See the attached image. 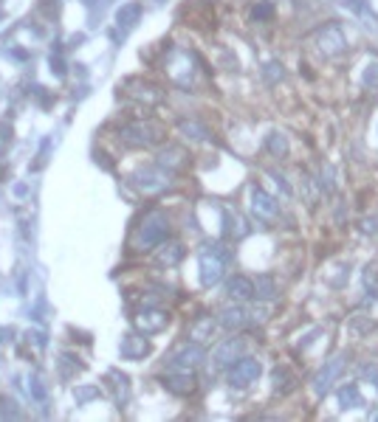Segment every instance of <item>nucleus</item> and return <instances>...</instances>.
<instances>
[{
  "mask_svg": "<svg viewBox=\"0 0 378 422\" xmlns=\"http://www.w3.org/2000/svg\"><path fill=\"white\" fill-rule=\"evenodd\" d=\"M187 164V153L181 146H167L164 153L158 155V166L161 169H167V172H172V169H181Z\"/></svg>",
  "mask_w": 378,
  "mask_h": 422,
  "instance_id": "15",
  "label": "nucleus"
},
{
  "mask_svg": "<svg viewBox=\"0 0 378 422\" xmlns=\"http://www.w3.org/2000/svg\"><path fill=\"white\" fill-rule=\"evenodd\" d=\"M28 395H32L34 400H45V386H43V380L34 375V377H28Z\"/></svg>",
  "mask_w": 378,
  "mask_h": 422,
  "instance_id": "26",
  "label": "nucleus"
},
{
  "mask_svg": "<svg viewBox=\"0 0 378 422\" xmlns=\"http://www.w3.org/2000/svg\"><path fill=\"white\" fill-rule=\"evenodd\" d=\"M169 234V220L164 211H147L141 220V225L136 228V236H133V248L136 251H150V248H158Z\"/></svg>",
  "mask_w": 378,
  "mask_h": 422,
  "instance_id": "1",
  "label": "nucleus"
},
{
  "mask_svg": "<svg viewBox=\"0 0 378 422\" xmlns=\"http://www.w3.org/2000/svg\"><path fill=\"white\" fill-rule=\"evenodd\" d=\"M240 355H243V341H240V338H229V341H223V344L215 349L212 360H215L218 369H223V366H231V364H235Z\"/></svg>",
  "mask_w": 378,
  "mask_h": 422,
  "instance_id": "11",
  "label": "nucleus"
},
{
  "mask_svg": "<svg viewBox=\"0 0 378 422\" xmlns=\"http://www.w3.org/2000/svg\"><path fill=\"white\" fill-rule=\"evenodd\" d=\"M260 372H263V366H260L257 357H240L229 372V386L231 388H246L260 377Z\"/></svg>",
  "mask_w": 378,
  "mask_h": 422,
  "instance_id": "5",
  "label": "nucleus"
},
{
  "mask_svg": "<svg viewBox=\"0 0 378 422\" xmlns=\"http://www.w3.org/2000/svg\"><path fill=\"white\" fill-rule=\"evenodd\" d=\"M229 298H235V301H249V298H254V282L251 279H246V276H235L229 282Z\"/></svg>",
  "mask_w": 378,
  "mask_h": 422,
  "instance_id": "16",
  "label": "nucleus"
},
{
  "mask_svg": "<svg viewBox=\"0 0 378 422\" xmlns=\"http://www.w3.org/2000/svg\"><path fill=\"white\" fill-rule=\"evenodd\" d=\"M249 318H246V310H240V307H223L220 310V315H218V324L223 326V329H240L243 324H246Z\"/></svg>",
  "mask_w": 378,
  "mask_h": 422,
  "instance_id": "17",
  "label": "nucleus"
},
{
  "mask_svg": "<svg viewBox=\"0 0 378 422\" xmlns=\"http://www.w3.org/2000/svg\"><path fill=\"white\" fill-rule=\"evenodd\" d=\"M254 296L257 298H274V282H271V276H260L257 279V285H254Z\"/></svg>",
  "mask_w": 378,
  "mask_h": 422,
  "instance_id": "23",
  "label": "nucleus"
},
{
  "mask_svg": "<svg viewBox=\"0 0 378 422\" xmlns=\"http://www.w3.org/2000/svg\"><path fill=\"white\" fill-rule=\"evenodd\" d=\"M282 76H285L282 65H277V63H269V65H266V79H269V82H280Z\"/></svg>",
  "mask_w": 378,
  "mask_h": 422,
  "instance_id": "28",
  "label": "nucleus"
},
{
  "mask_svg": "<svg viewBox=\"0 0 378 422\" xmlns=\"http://www.w3.org/2000/svg\"><path fill=\"white\" fill-rule=\"evenodd\" d=\"M161 251H158V262L161 265H167V267H172V265H178L181 262V256H184V245H178V243H172V245H158Z\"/></svg>",
  "mask_w": 378,
  "mask_h": 422,
  "instance_id": "20",
  "label": "nucleus"
},
{
  "mask_svg": "<svg viewBox=\"0 0 378 422\" xmlns=\"http://www.w3.org/2000/svg\"><path fill=\"white\" fill-rule=\"evenodd\" d=\"M251 208H254V214L263 217V220H274L280 214V203L271 195H266L263 189H254L251 192Z\"/></svg>",
  "mask_w": 378,
  "mask_h": 422,
  "instance_id": "12",
  "label": "nucleus"
},
{
  "mask_svg": "<svg viewBox=\"0 0 378 422\" xmlns=\"http://www.w3.org/2000/svg\"><path fill=\"white\" fill-rule=\"evenodd\" d=\"M164 138V127L156 122H136L122 130V141L130 146H153Z\"/></svg>",
  "mask_w": 378,
  "mask_h": 422,
  "instance_id": "2",
  "label": "nucleus"
},
{
  "mask_svg": "<svg viewBox=\"0 0 378 422\" xmlns=\"http://www.w3.org/2000/svg\"><path fill=\"white\" fill-rule=\"evenodd\" d=\"M181 133H187V138H195V141H207L209 138V130L198 124V122H181Z\"/></svg>",
  "mask_w": 378,
  "mask_h": 422,
  "instance_id": "22",
  "label": "nucleus"
},
{
  "mask_svg": "<svg viewBox=\"0 0 378 422\" xmlns=\"http://www.w3.org/2000/svg\"><path fill=\"white\" fill-rule=\"evenodd\" d=\"M96 395H99V388H79V391H76V400L85 403V400H91V397H96Z\"/></svg>",
  "mask_w": 378,
  "mask_h": 422,
  "instance_id": "30",
  "label": "nucleus"
},
{
  "mask_svg": "<svg viewBox=\"0 0 378 422\" xmlns=\"http://www.w3.org/2000/svg\"><path fill=\"white\" fill-rule=\"evenodd\" d=\"M203 357H207V352L200 349V344H187L169 357V366L172 369H195L203 364Z\"/></svg>",
  "mask_w": 378,
  "mask_h": 422,
  "instance_id": "9",
  "label": "nucleus"
},
{
  "mask_svg": "<svg viewBox=\"0 0 378 422\" xmlns=\"http://www.w3.org/2000/svg\"><path fill=\"white\" fill-rule=\"evenodd\" d=\"M164 386L172 391V395H181V397H187V395H192V391L198 388V380H195L192 369H176L172 375H167V377H164Z\"/></svg>",
  "mask_w": 378,
  "mask_h": 422,
  "instance_id": "10",
  "label": "nucleus"
},
{
  "mask_svg": "<svg viewBox=\"0 0 378 422\" xmlns=\"http://www.w3.org/2000/svg\"><path fill=\"white\" fill-rule=\"evenodd\" d=\"M138 20H141V6L138 3H125L119 12H116V25H119L122 34H127L130 28H136Z\"/></svg>",
  "mask_w": 378,
  "mask_h": 422,
  "instance_id": "14",
  "label": "nucleus"
},
{
  "mask_svg": "<svg viewBox=\"0 0 378 422\" xmlns=\"http://www.w3.org/2000/svg\"><path fill=\"white\" fill-rule=\"evenodd\" d=\"M3 408H0V417H12V419H20V411L14 408V403H0Z\"/></svg>",
  "mask_w": 378,
  "mask_h": 422,
  "instance_id": "29",
  "label": "nucleus"
},
{
  "mask_svg": "<svg viewBox=\"0 0 378 422\" xmlns=\"http://www.w3.org/2000/svg\"><path fill=\"white\" fill-rule=\"evenodd\" d=\"M133 324H136V329H138L141 335H156V333H161V329L169 324V315H167L164 310L144 307V310L133 318Z\"/></svg>",
  "mask_w": 378,
  "mask_h": 422,
  "instance_id": "7",
  "label": "nucleus"
},
{
  "mask_svg": "<svg viewBox=\"0 0 378 422\" xmlns=\"http://www.w3.org/2000/svg\"><path fill=\"white\" fill-rule=\"evenodd\" d=\"M316 45H319V51H322V56H328V59H333V56H342L344 54V48H347V40H344V32L339 25H325L322 32L316 34Z\"/></svg>",
  "mask_w": 378,
  "mask_h": 422,
  "instance_id": "6",
  "label": "nucleus"
},
{
  "mask_svg": "<svg viewBox=\"0 0 378 422\" xmlns=\"http://www.w3.org/2000/svg\"><path fill=\"white\" fill-rule=\"evenodd\" d=\"M364 85L370 90H378V59L367 63V68H364Z\"/></svg>",
  "mask_w": 378,
  "mask_h": 422,
  "instance_id": "25",
  "label": "nucleus"
},
{
  "mask_svg": "<svg viewBox=\"0 0 378 422\" xmlns=\"http://www.w3.org/2000/svg\"><path fill=\"white\" fill-rule=\"evenodd\" d=\"M342 369H344V355H336V357L325 360V366L319 369V372L313 375V380H311L313 395H316V397H325L328 391H330V386L336 383V377L342 375Z\"/></svg>",
  "mask_w": 378,
  "mask_h": 422,
  "instance_id": "4",
  "label": "nucleus"
},
{
  "mask_svg": "<svg viewBox=\"0 0 378 422\" xmlns=\"http://www.w3.org/2000/svg\"><path fill=\"white\" fill-rule=\"evenodd\" d=\"M147 352H150V341L144 338V335L130 333V335L122 338V357L125 360H138V357H144Z\"/></svg>",
  "mask_w": 378,
  "mask_h": 422,
  "instance_id": "13",
  "label": "nucleus"
},
{
  "mask_svg": "<svg viewBox=\"0 0 378 422\" xmlns=\"http://www.w3.org/2000/svg\"><path fill=\"white\" fill-rule=\"evenodd\" d=\"M361 231H364V234H375V231H378V220H375V217H367V220L361 223Z\"/></svg>",
  "mask_w": 378,
  "mask_h": 422,
  "instance_id": "31",
  "label": "nucleus"
},
{
  "mask_svg": "<svg viewBox=\"0 0 378 422\" xmlns=\"http://www.w3.org/2000/svg\"><path fill=\"white\" fill-rule=\"evenodd\" d=\"M226 274V262L218 248H207L200 254V285L203 287H215Z\"/></svg>",
  "mask_w": 378,
  "mask_h": 422,
  "instance_id": "3",
  "label": "nucleus"
},
{
  "mask_svg": "<svg viewBox=\"0 0 378 422\" xmlns=\"http://www.w3.org/2000/svg\"><path fill=\"white\" fill-rule=\"evenodd\" d=\"M271 12H274V6H271V3H260V6H254V9H251V17H254V20H269V17H271Z\"/></svg>",
  "mask_w": 378,
  "mask_h": 422,
  "instance_id": "27",
  "label": "nucleus"
},
{
  "mask_svg": "<svg viewBox=\"0 0 378 422\" xmlns=\"http://www.w3.org/2000/svg\"><path fill=\"white\" fill-rule=\"evenodd\" d=\"M339 406L342 408H359V406H364V397H361V391H359L356 383H347V386L339 388Z\"/></svg>",
  "mask_w": 378,
  "mask_h": 422,
  "instance_id": "19",
  "label": "nucleus"
},
{
  "mask_svg": "<svg viewBox=\"0 0 378 422\" xmlns=\"http://www.w3.org/2000/svg\"><path fill=\"white\" fill-rule=\"evenodd\" d=\"M266 149L271 155H277V158H285L288 155V138L282 133H271L269 141H266Z\"/></svg>",
  "mask_w": 378,
  "mask_h": 422,
  "instance_id": "21",
  "label": "nucleus"
},
{
  "mask_svg": "<svg viewBox=\"0 0 378 422\" xmlns=\"http://www.w3.org/2000/svg\"><path fill=\"white\" fill-rule=\"evenodd\" d=\"M212 333H215V318H212V315H203V318H198V321L189 326V338H192L195 344L212 338Z\"/></svg>",
  "mask_w": 378,
  "mask_h": 422,
  "instance_id": "18",
  "label": "nucleus"
},
{
  "mask_svg": "<svg viewBox=\"0 0 378 422\" xmlns=\"http://www.w3.org/2000/svg\"><path fill=\"white\" fill-rule=\"evenodd\" d=\"M294 377L288 375V369H277L274 372V391H291L294 388V383H291Z\"/></svg>",
  "mask_w": 378,
  "mask_h": 422,
  "instance_id": "24",
  "label": "nucleus"
},
{
  "mask_svg": "<svg viewBox=\"0 0 378 422\" xmlns=\"http://www.w3.org/2000/svg\"><path fill=\"white\" fill-rule=\"evenodd\" d=\"M133 180H136V186H138L141 192L153 195V192H161V189L169 186V172L161 169V166H153V169H141V172H136Z\"/></svg>",
  "mask_w": 378,
  "mask_h": 422,
  "instance_id": "8",
  "label": "nucleus"
}]
</instances>
